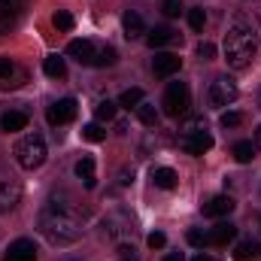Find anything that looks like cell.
I'll return each instance as SVG.
<instances>
[{
  "instance_id": "6da1fadb",
  "label": "cell",
  "mask_w": 261,
  "mask_h": 261,
  "mask_svg": "<svg viewBox=\"0 0 261 261\" xmlns=\"http://www.w3.org/2000/svg\"><path fill=\"white\" fill-rule=\"evenodd\" d=\"M258 52V34L246 18H234V24L225 34V61L234 70H246Z\"/></svg>"
},
{
  "instance_id": "7a4b0ae2",
  "label": "cell",
  "mask_w": 261,
  "mask_h": 261,
  "mask_svg": "<svg viewBox=\"0 0 261 261\" xmlns=\"http://www.w3.org/2000/svg\"><path fill=\"white\" fill-rule=\"evenodd\" d=\"M40 231H43V237H46L49 243L67 246V243H76V240H79L82 225H79V219H76L73 213H67L64 206H58V203H52V206L40 216Z\"/></svg>"
},
{
  "instance_id": "3957f363",
  "label": "cell",
  "mask_w": 261,
  "mask_h": 261,
  "mask_svg": "<svg viewBox=\"0 0 261 261\" xmlns=\"http://www.w3.org/2000/svg\"><path fill=\"white\" fill-rule=\"evenodd\" d=\"M67 55H73L79 64H88V67H113L116 64V49L103 46V43H94V40H70Z\"/></svg>"
},
{
  "instance_id": "277c9868",
  "label": "cell",
  "mask_w": 261,
  "mask_h": 261,
  "mask_svg": "<svg viewBox=\"0 0 261 261\" xmlns=\"http://www.w3.org/2000/svg\"><path fill=\"white\" fill-rule=\"evenodd\" d=\"M15 161L24 170H37L46 161V140L40 134H24L18 140V146H15Z\"/></svg>"
},
{
  "instance_id": "5b68a950",
  "label": "cell",
  "mask_w": 261,
  "mask_h": 261,
  "mask_svg": "<svg viewBox=\"0 0 261 261\" xmlns=\"http://www.w3.org/2000/svg\"><path fill=\"white\" fill-rule=\"evenodd\" d=\"M237 82L231 79V76H216L213 82H210V91H206V100H210V107L213 110H225L228 103H234L237 100Z\"/></svg>"
},
{
  "instance_id": "8992f818",
  "label": "cell",
  "mask_w": 261,
  "mask_h": 261,
  "mask_svg": "<svg viewBox=\"0 0 261 261\" xmlns=\"http://www.w3.org/2000/svg\"><path fill=\"white\" fill-rule=\"evenodd\" d=\"M164 113L167 116H186L189 107H192V91L186 82H170L167 91H164V100H161Z\"/></svg>"
},
{
  "instance_id": "52a82bcc",
  "label": "cell",
  "mask_w": 261,
  "mask_h": 261,
  "mask_svg": "<svg viewBox=\"0 0 261 261\" xmlns=\"http://www.w3.org/2000/svg\"><path fill=\"white\" fill-rule=\"evenodd\" d=\"M103 234L110 237V240H125L134 234V219H130L128 213H113V216H107L103 219Z\"/></svg>"
},
{
  "instance_id": "ba28073f",
  "label": "cell",
  "mask_w": 261,
  "mask_h": 261,
  "mask_svg": "<svg viewBox=\"0 0 261 261\" xmlns=\"http://www.w3.org/2000/svg\"><path fill=\"white\" fill-rule=\"evenodd\" d=\"M46 119H49L52 128L73 122V119H76V100H73V97H61L58 103H52V107L46 110Z\"/></svg>"
},
{
  "instance_id": "9c48e42d",
  "label": "cell",
  "mask_w": 261,
  "mask_h": 261,
  "mask_svg": "<svg viewBox=\"0 0 261 261\" xmlns=\"http://www.w3.org/2000/svg\"><path fill=\"white\" fill-rule=\"evenodd\" d=\"M179 149L189 152V155H203L213 149V137L206 130H192V134H182L179 137Z\"/></svg>"
},
{
  "instance_id": "30bf717a",
  "label": "cell",
  "mask_w": 261,
  "mask_h": 261,
  "mask_svg": "<svg viewBox=\"0 0 261 261\" xmlns=\"http://www.w3.org/2000/svg\"><path fill=\"white\" fill-rule=\"evenodd\" d=\"M179 67H182V58L173 55V52H161V55H155V61H152L155 76H161V79H170L173 73H179Z\"/></svg>"
},
{
  "instance_id": "8fae6325",
  "label": "cell",
  "mask_w": 261,
  "mask_h": 261,
  "mask_svg": "<svg viewBox=\"0 0 261 261\" xmlns=\"http://www.w3.org/2000/svg\"><path fill=\"white\" fill-rule=\"evenodd\" d=\"M231 213H234V197L231 195H216L203 203V216H210V219H222Z\"/></svg>"
},
{
  "instance_id": "7c38bea8",
  "label": "cell",
  "mask_w": 261,
  "mask_h": 261,
  "mask_svg": "<svg viewBox=\"0 0 261 261\" xmlns=\"http://www.w3.org/2000/svg\"><path fill=\"white\" fill-rule=\"evenodd\" d=\"M3 261H37V246H34V240L21 237V240L9 243V252H6Z\"/></svg>"
},
{
  "instance_id": "4fadbf2b",
  "label": "cell",
  "mask_w": 261,
  "mask_h": 261,
  "mask_svg": "<svg viewBox=\"0 0 261 261\" xmlns=\"http://www.w3.org/2000/svg\"><path fill=\"white\" fill-rule=\"evenodd\" d=\"M234 237H237V228H234L231 222H219V225L206 234V243H210V246H228Z\"/></svg>"
},
{
  "instance_id": "5bb4252c",
  "label": "cell",
  "mask_w": 261,
  "mask_h": 261,
  "mask_svg": "<svg viewBox=\"0 0 261 261\" xmlns=\"http://www.w3.org/2000/svg\"><path fill=\"white\" fill-rule=\"evenodd\" d=\"M122 28H125V37H128V40H140V37L146 34L143 15H140V12H130V9L122 15Z\"/></svg>"
},
{
  "instance_id": "9a60e30c",
  "label": "cell",
  "mask_w": 261,
  "mask_h": 261,
  "mask_svg": "<svg viewBox=\"0 0 261 261\" xmlns=\"http://www.w3.org/2000/svg\"><path fill=\"white\" fill-rule=\"evenodd\" d=\"M0 128L6 134H15V130H24L28 128V113L24 110H9L0 116Z\"/></svg>"
},
{
  "instance_id": "2e32d148",
  "label": "cell",
  "mask_w": 261,
  "mask_h": 261,
  "mask_svg": "<svg viewBox=\"0 0 261 261\" xmlns=\"http://www.w3.org/2000/svg\"><path fill=\"white\" fill-rule=\"evenodd\" d=\"M21 200V189L15 182H0V213L15 210V203Z\"/></svg>"
},
{
  "instance_id": "e0dca14e",
  "label": "cell",
  "mask_w": 261,
  "mask_h": 261,
  "mask_svg": "<svg viewBox=\"0 0 261 261\" xmlns=\"http://www.w3.org/2000/svg\"><path fill=\"white\" fill-rule=\"evenodd\" d=\"M152 182H155V189L170 192V189H176L179 176H176V170H173V167H155V170H152Z\"/></svg>"
},
{
  "instance_id": "ac0fdd59",
  "label": "cell",
  "mask_w": 261,
  "mask_h": 261,
  "mask_svg": "<svg viewBox=\"0 0 261 261\" xmlns=\"http://www.w3.org/2000/svg\"><path fill=\"white\" fill-rule=\"evenodd\" d=\"M76 176L85 182V189H94L97 176H94V158H91V155H82V158L76 161Z\"/></svg>"
},
{
  "instance_id": "d6986e66",
  "label": "cell",
  "mask_w": 261,
  "mask_h": 261,
  "mask_svg": "<svg viewBox=\"0 0 261 261\" xmlns=\"http://www.w3.org/2000/svg\"><path fill=\"white\" fill-rule=\"evenodd\" d=\"M146 43H149L152 49H161V46H170V43H176V34H173L170 28H155V31H149Z\"/></svg>"
},
{
  "instance_id": "ffe728a7",
  "label": "cell",
  "mask_w": 261,
  "mask_h": 261,
  "mask_svg": "<svg viewBox=\"0 0 261 261\" xmlns=\"http://www.w3.org/2000/svg\"><path fill=\"white\" fill-rule=\"evenodd\" d=\"M258 252H261V246L255 243V240H240V243L234 246V252H231V255H234L237 261H249V258H255Z\"/></svg>"
},
{
  "instance_id": "44dd1931",
  "label": "cell",
  "mask_w": 261,
  "mask_h": 261,
  "mask_svg": "<svg viewBox=\"0 0 261 261\" xmlns=\"http://www.w3.org/2000/svg\"><path fill=\"white\" fill-rule=\"evenodd\" d=\"M43 70H46V76H52V79H64L67 76V64H64V58H58V55H49V58L43 61Z\"/></svg>"
},
{
  "instance_id": "7402d4cb",
  "label": "cell",
  "mask_w": 261,
  "mask_h": 261,
  "mask_svg": "<svg viewBox=\"0 0 261 261\" xmlns=\"http://www.w3.org/2000/svg\"><path fill=\"white\" fill-rule=\"evenodd\" d=\"M234 158L240 161V164H249L252 158H255V146H252V140H240V143H234Z\"/></svg>"
},
{
  "instance_id": "603a6c76",
  "label": "cell",
  "mask_w": 261,
  "mask_h": 261,
  "mask_svg": "<svg viewBox=\"0 0 261 261\" xmlns=\"http://www.w3.org/2000/svg\"><path fill=\"white\" fill-rule=\"evenodd\" d=\"M137 116H140V122H143L146 128H155V125H158V110H155L152 103H140V107H137Z\"/></svg>"
},
{
  "instance_id": "cb8c5ba5",
  "label": "cell",
  "mask_w": 261,
  "mask_h": 261,
  "mask_svg": "<svg viewBox=\"0 0 261 261\" xmlns=\"http://www.w3.org/2000/svg\"><path fill=\"white\" fill-rule=\"evenodd\" d=\"M82 140H88V143H103V140H107V130L100 128V122H91V125L82 128Z\"/></svg>"
},
{
  "instance_id": "d4e9b609",
  "label": "cell",
  "mask_w": 261,
  "mask_h": 261,
  "mask_svg": "<svg viewBox=\"0 0 261 261\" xmlns=\"http://www.w3.org/2000/svg\"><path fill=\"white\" fill-rule=\"evenodd\" d=\"M143 103V88H128V91H122V97H119V107H140Z\"/></svg>"
},
{
  "instance_id": "484cf974",
  "label": "cell",
  "mask_w": 261,
  "mask_h": 261,
  "mask_svg": "<svg viewBox=\"0 0 261 261\" xmlns=\"http://www.w3.org/2000/svg\"><path fill=\"white\" fill-rule=\"evenodd\" d=\"M52 24H55V28H58V31H73V24H76V21H73V15H70V12H67V9H58V12H55V15H52Z\"/></svg>"
},
{
  "instance_id": "4316f807",
  "label": "cell",
  "mask_w": 261,
  "mask_h": 261,
  "mask_svg": "<svg viewBox=\"0 0 261 261\" xmlns=\"http://www.w3.org/2000/svg\"><path fill=\"white\" fill-rule=\"evenodd\" d=\"M94 116H97V122H110V119L116 116V103H113V100H100V103L94 107Z\"/></svg>"
},
{
  "instance_id": "83f0119b",
  "label": "cell",
  "mask_w": 261,
  "mask_h": 261,
  "mask_svg": "<svg viewBox=\"0 0 261 261\" xmlns=\"http://www.w3.org/2000/svg\"><path fill=\"white\" fill-rule=\"evenodd\" d=\"M203 24H206V12L195 6V9H189V28L192 31H203Z\"/></svg>"
},
{
  "instance_id": "f1b7e54d",
  "label": "cell",
  "mask_w": 261,
  "mask_h": 261,
  "mask_svg": "<svg viewBox=\"0 0 261 261\" xmlns=\"http://www.w3.org/2000/svg\"><path fill=\"white\" fill-rule=\"evenodd\" d=\"M222 128H240L243 125V113H222Z\"/></svg>"
},
{
  "instance_id": "f546056e",
  "label": "cell",
  "mask_w": 261,
  "mask_h": 261,
  "mask_svg": "<svg viewBox=\"0 0 261 261\" xmlns=\"http://www.w3.org/2000/svg\"><path fill=\"white\" fill-rule=\"evenodd\" d=\"M161 12H164L167 18H176V15L182 12V3H179V0H164V3H161Z\"/></svg>"
},
{
  "instance_id": "4dcf8cb0",
  "label": "cell",
  "mask_w": 261,
  "mask_h": 261,
  "mask_svg": "<svg viewBox=\"0 0 261 261\" xmlns=\"http://www.w3.org/2000/svg\"><path fill=\"white\" fill-rule=\"evenodd\" d=\"M186 240H189L192 246H197V249H203V246H206V234H203V231H197V228H192V231L186 234Z\"/></svg>"
},
{
  "instance_id": "1f68e13d",
  "label": "cell",
  "mask_w": 261,
  "mask_h": 261,
  "mask_svg": "<svg viewBox=\"0 0 261 261\" xmlns=\"http://www.w3.org/2000/svg\"><path fill=\"white\" fill-rule=\"evenodd\" d=\"M12 21H15V18H12L9 6H3V3H0V34H6V31L12 28Z\"/></svg>"
},
{
  "instance_id": "d6a6232c",
  "label": "cell",
  "mask_w": 261,
  "mask_h": 261,
  "mask_svg": "<svg viewBox=\"0 0 261 261\" xmlns=\"http://www.w3.org/2000/svg\"><path fill=\"white\" fill-rule=\"evenodd\" d=\"M197 58H200V61H213V58H216V46H213V43H200V46H197Z\"/></svg>"
},
{
  "instance_id": "836d02e7",
  "label": "cell",
  "mask_w": 261,
  "mask_h": 261,
  "mask_svg": "<svg viewBox=\"0 0 261 261\" xmlns=\"http://www.w3.org/2000/svg\"><path fill=\"white\" fill-rule=\"evenodd\" d=\"M146 243H149V249H164V243H167V237H164L161 231H152V234L146 237Z\"/></svg>"
},
{
  "instance_id": "e575fe53",
  "label": "cell",
  "mask_w": 261,
  "mask_h": 261,
  "mask_svg": "<svg viewBox=\"0 0 261 261\" xmlns=\"http://www.w3.org/2000/svg\"><path fill=\"white\" fill-rule=\"evenodd\" d=\"M192 130H206V122L203 119H186L182 122V134H192Z\"/></svg>"
},
{
  "instance_id": "d590c367",
  "label": "cell",
  "mask_w": 261,
  "mask_h": 261,
  "mask_svg": "<svg viewBox=\"0 0 261 261\" xmlns=\"http://www.w3.org/2000/svg\"><path fill=\"white\" fill-rule=\"evenodd\" d=\"M119 261H137V249H134V243H122L119 246Z\"/></svg>"
},
{
  "instance_id": "8d00e7d4",
  "label": "cell",
  "mask_w": 261,
  "mask_h": 261,
  "mask_svg": "<svg viewBox=\"0 0 261 261\" xmlns=\"http://www.w3.org/2000/svg\"><path fill=\"white\" fill-rule=\"evenodd\" d=\"M12 73H15V64L9 58H0V79H9Z\"/></svg>"
},
{
  "instance_id": "74e56055",
  "label": "cell",
  "mask_w": 261,
  "mask_h": 261,
  "mask_svg": "<svg viewBox=\"0 0 261 261\" xmlns=\"http://www.w3.org/2000/svg\"><path fill=\"white\" fill-rule=\"evenodd\" d=\"M134 182V170H122L119 173V186H130Z\"/></svg>"
},
{
  "instance_id": "f35d334b",
  "label": "cell",
  "mask_w": 261,
  "mask_h": 261,
  "mask_svg": "<svg viewBox=\"0 0 261 261\" xmlns=\"http://www.w3.org/2000/svg\"><path fill=\"white\" fill-rule=\"evenodd\" d=\"M164 261H186V258H182V252H170V255H164Z\"/></svg>"
},
{
  "instance_id": "ab89813d",
  "label": "cell",
  "mask_w": 261,
  "mask_h": 261,
  "mask_svg": "<svg viewBox=\"0 0 261 261\" xmlns=\"http://www.w3.org/2000/svg\"><path fill=\"white\" fill-rule=\"evenodd\" d=\"M0 3H3V6H9V9H12V6H21V0H0Z\"/></svg>"
},
{
  "instance_id": "60d3db41",
  "label": "cell",
  "mask_w": 261,
  "mask_h": 261,
  "mask_svg": "<svg viewBox=\"0 0 261 261\" xmlns=\"http://www.w3.org/2000/svg\"><path fill=\"white\" fill-rule=\"evenodd\" d=\"M192 261H213V258H210V255H203V252H200V255H195V258H192Z\"/></svg>"
},
{
  "instance_id": "b9f144b4",
  "label": "cell",
  "mask_w": 261,
  "mask_h": 261,
  "mask_svg": "<svg viewBox=\"0 0 261 261\" xmlns=\"http://www.w3.org/2000/svg\"><path fill=\"white\" fill-rule=\"evenodd\" d=\"M255 146L261 149V128H258V134H255Z\"/></svg>"
},
{
  "instance_id": "7bdbcfd3",
  "label": "cell",
  "mask_w": 261,
  "mask_h": 261,
  "mask_svg": "<svg viewBox=\"0 0 261 261\" xmlns=\"http://www.w3.org/2000/svg\"><path fill=\"white\" fill-rule=\"evenodd\" d=\"M258 107H261V91H258Z\"/></svg>"
}]
</instances>
